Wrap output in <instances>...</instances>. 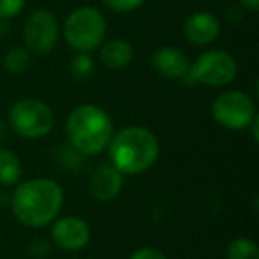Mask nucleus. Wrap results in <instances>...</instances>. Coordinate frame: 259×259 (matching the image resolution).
<instances>
[{
    "mask_svg": "<svg viewBox=\"0 0 259 259\" xmlns=\"http://www.w3.org/2000/svg\"><path fill=\"white\" fill-rule=\"evenodd\" d=\"M6 139H8V126L4 124V121H0V146L4 144Z\"/></svg>",
    "mask_w": 259,
    "mask_h": 259,
    "instance_id": "nucleus-23",
    "label": "nucleus"
},
{
    "mask_svg": "<svg viewBox=\"0 0 259 259\" xmlns=\"http://www.w3.org/2000/svg\"><path fill=\"white\" fill-rule=\"evenodd\" d=\"M130 259H167V255L155 247H142L130 255Z\"/></svg>",
    "mask_w": 259,
    "mask_h": 259,
    "instance_id": "nucleus-20",
    "label": "nucleus"
},
{
    "mask_svg": "<svg viewBox=\"0 0 259 259\" xmlns=\"http://www.w3.org/2000/svg\"><path fill=\"white\" fill-rule=\"evenodd\" d=\"M124 178L112 163H103L93 172L89 180V192L96 201L110 202L121 194Z\"/></svg>",
    "mask_w": 259,
    "mask_h": 259,
    "instance_id": "nucleus-10",
    "label": "nucleus"
},
{
    "mask_svg": "<svg viewBox=\"0 0 259 259\" xmlns=\"http://www.w3.org/2000/svg\"><path fill=\"white\" fill-rule=\"evenodd\" d=\"M37 248H41V257H43V255L48 254V250H50V243L45 241V240H41V238H37V240H34L32 243H30V254L36 255V257H39Z\"/></svg>",
    "mask_w": 259,
    "mask_h": 259,
    "instance_id": "nucleus-21",
    "label": "nucleus"
},
{
    "mask_svg": "<svg viewBox=\"0 0 259 259\" xmlns=\"http://www.w3.org/2000/svg\"><path fill=\"white\" fill-rule=\"evenodd\" d=\"M151 64L156 73L169 80H185L190 71L188 57L174 47H162L153 54Z\"/></svg>",
    "mask_w": 259,
    "mask_h": 259,
    "instance_id": "nucleus-11",
    "label": "nucleus"
},
{
    "mask_svg": "<svg viewBox=\"0 0 259 259\" xmlns=\"http://www.w3.org/2000/svg\"><path fill=\"white\" fill-rule=\"evenodd\" d=\"M69 146L80 155H100L114 137V122L101 107L93 103L80 105L66 119Z\"/></svg>",
    "mask_w": 259,
    "mask_h": 259,
    "instance_id": "nucleus-3",
    "label": "nucleus"
},
{
    "mask_svg": "<svg viewBox=\"0 0 259 259\" xmlns=\"http://www.w3.org/2000/svg\"><path fill=\"white\" fill-rule=\"evenodd\" d=\"M52 241L55 247L68 252H78L91 241V227L80 217H62L54 220L52 226Z\"/></svg>",
    "mask_w": 259,
    "mask_h": 259,
    "instance_id": "nucleus-9",
    "label": "nucleus"
},
{
    "mask_svg": "<svg viewBox=\"0 0 259 259\" xmlns=\"http://www.w3.org/2000/svg\"><path fill=\"white\" fill-rule=\"evenodd\" d=\"M227 259H259V247L250 238H234L227 245Z\"/></svg>",
    "mask_w": 259,
    "mask_h": 259,
    "instance_id": "nucleus-15",
    "label": "nucleus"
},
{
    "mask_svg": "<svg viewBox=\"0 0 259 259\" xmlns=\"http://www.w3.org/2000/svg\"><path fill=\"white\" fill-rule=\"evenodd\" d=\"M23 6H25V0H0V18H13L22 11Z\"/></svg>",
    "mask_w": 259,
    "mask_h": 259,
    "instance_id": "nucleus-19",
    "label": "nucleus"
},
{
    "mask_svg": "<svg viewBox=\"0 0 259 259\" xmlns=\"http://www.w3.org/2000/svg\"><path fill=\"white\" fill-rule=\"evenodd\" d=\"M30 52L27 48H11L4 57V68L11 75H22L30 68Z\"/></svg>",
    "mask_w": 259,
    "mask_h": 259,
    "instance_id": "nucleus-16",
    "label": "nucleus"
},
{
    "mask_svg": "<svg viewBox=\"0 0 259 259\" xmlns=\"http://www.w3.org/2000/svg\"><path fill=\"white\" fill-rule=\"evenodd\" d=\"M69 69H71V75L76 80H87L94 75L96 64H94V59L87 52H78V55H75L71 59V62H69Z\"/></svg>",
    "mask_w": 259,
    "mask_h": 259,
    "instance_id": "nucleus-17",
    "label": "nucleus"
},
{
    "mask_svg": "<svg viewBox=\"0 0 259 259\" xmlns=\"http://www.w3.org/2000/svg\"><path fill=\"white\" fill-rule=\"evenodd\" d=\"M236 75L238 64L233 55L224 50H209L190 64V71L185 80L208 87H224L234 82Z\"/></svg>",
    "mask_w": 259,
    "mask_h": 259,
    "instance_id": "nucleus-6",
    "label": "nucleus"
},
{
    "mask_svg": "<svg viewBox=\"0 0 259 259\" xmlns=\"http://www.w3.org/2000/svg\"><path fill=\"white\" fill-rule=\"evenodd\" d=\"M100 59L107 68L122 69L134 59V47L124 39H112L101 47Z\"/></svg>",
    "mask_w": 259,
    "mask_h": 259,
    "instance_id": "nucleus-13",
    "label": "nucleus"
},
{
    "mask_svg": "<svg viewBox=\"0 0 259 259\" xmlns=\"http://www.w3.org/2000/svg\"><path fill=\"white\" fill-rule=\"evenodd\" d=\"M64 202L61 185L50 178H36L18 185L13 192L11 208L18 222L39 229L59 217Z\"/></svg>",
    "mask_w": 259,
    "mask_h": 259,
    "instance_id": "nucleus-1",
    "label": "nucleus"
},
{
    "mask_svg": "<svg viewBox=\"0 0 259 259\" xmlns=\"http://www.w3.org/2000/svg\"><path fill=\"white\" fill-rule=\"evenodd\" d=\"M110 162L122 176H135L149 170L160 156V142L151 130L128 126L112 137L108 144Z\"/></svg>",
    "mask_w": 259,
    "mask_h": 259,
    "instance_id": "nucleus-2",
    "label": "nucleus"
},
{
    "mask_svg": "<svg viewBox=\"0 0 259 259\" xmlns=\"http://www.w3.org/2000/svg\"><path fill=\"white\" fill-rule=\"evenodd\" d=\"M27 50L36 55H47L55 48L59 39L57 18L50 11H36L29 16L23 29Z\"/></svg>",
    "mask_w": 259,
    "mask_h": 259,
    "instance_id": "nucleus-8",
    "label": "nucleus"
},
{
    "mask_svg": "<svg viewBox=\"0 0 259 259\" xmlns=\"http://www.w3.org/2000/svg\"><path fill=\"white\" fill-rule=\"evenodd\" d=\"M22 178V162L11 149L0 148V187H15Z\"/></svg>",
    "mask_w": 259,
    "mask_h": 259,
    "instance_id": "nucleus-14",
    "label": "nucleus"
},
{
    "mask_svg": "<svg viewBox=\"0 0 259 259\" xmlns=\"http://www.w3.org/2000/svg\"><path fill=\"white\" fill-rule=\"evenodd\" d=\"M9 124L13 132L23 139H43L54 130L55 117L52 108L36 98L16 101L9 110Z\"/></svg>",
    "mask_w": 259,
    "mask_h": 259,
    "instance_id": "nucleus-4",
    "label": "nucleus"
},
{
    "mask_svg": "<svg viewBox=\"0 0 259 259\" xmlns=\"http://www.w3.org/2000/svg\"><path fill=\"white\" fill-rule=\"evenodd\" d=\"M144 2H146V0H103V4L114 13L134 11V9L141 8Z\"/></svg>",
    "mask_w": 259,
    "mask_h": 259,
    "instance_id": "nucleus-18",
    "label": "nucleus"
},
{
    "mask_svg": "<svg viewBox=\"0 0 259 259\" xmlns=\"http://www.w3.org/2000/svg\"><path fill=\"white\" fill-rule=\"evenodd\" d=\"M211 115L220 126L227 130H247L254 121L255 103L243 91H226L215 98L211 105Z\"/></svg>",
    "mask_w": 259,
    "mask_h": 259,
    "instance_id": "nucleus-7",
    "label": "nucleus"
},
{
    "mask_svg": "<svg viewBox=\"0 0 259 259\" xmlns=\"http://www.w3.org/2000/svg\"><path fill=\"white\" fill-rule=\"evenodd\" d=\"M185 37L194 45H209L219 37L220 23L217 16L208 11H197L190 15L183 27Z\"/></svg>",
    "mask_w": 259,
    "mask_h": 259,
    "instance_id": "nucleus-12",
    "label": "nucleus"
},
{
    "mask_svg": "<svg viewBox=\"0 0 259 259\" xmlns=\"http://www.w3.org/2000/svg\"><path fill=\"white\" fill-rule=\"evenodd\" d=\"M107 32V23L98 9L80 8L68 16L64 23V37L71 48L78 52H93L101 47Z\"/></svg>",
    "mask_w": 259,
    "mask_h": 259,
    "instance_id": "nucleus-5",
    "label": "nucleus"
},
{
    "mask_svg": "<svg viewBox=\"0 0 259 259\" xmlns=\"http://www.w3.org/2000/svg\"><path fill=\"white\" fill-rule=\"evenodd\" d=\"M243 4L245 9H248L250 13H257L259 11V0H240Z\"/></svg>",
    "mask_w": 259,
    "mask_h": 259,
    "instance_id": "nucleus-22",
    "label": "nucleus"
}]
</instances>
